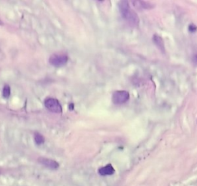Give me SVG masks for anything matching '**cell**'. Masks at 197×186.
Listing matches in <instances>:
<instances>
[{"mask_svg":"<svg viewBox=\"0 0 197 186\" xmlns=\"http://www.w3.org/2000/svg\"><path fill=\"white\" fill-rule=\"evenodd\" d=\"M68 56L63 53H55L49 57V62L54 67H60L65 65L68 62Z\"/></svg>","mask_w":197,"mask_h":186,"instance_id":"277c9868","label":"cell"},{"mask_svg":"<svg viewBox=\"0 0 197 186\" xmlns=\"http://www.w3.org/2000/svg\"><path fill=\"white\" fill-rule=\"evenodd\" d=\"M119 9L121 16L131 26H137L139 19L137 14L131 9L128 1H121L119 3Z\"/></svg>","mask_w":197,"mask_h":186,"instance_id":"6da1fadb","label":"cell"},{"mask_svg":"<svg viewBox=\"0 0 197 186\" xmlns=\"http://www.w3.org/2000/svg\"><path fill=\"white\" fill-rule=\"evenodd\" d=\"M129 99V93L126 90H116L113 93L112 101L114 104H123Z\"/></svg>","mask_w":197,"mask_h":186,"instance_id":"3957f363","label":"cell"},{"mask_svg":"<svg viewBox=\"0 0 197 186\" xmlns=\"http://www.w3.org/2000/svg\"><path fill=\"white\" fill-rule=\"evenodd\" d=\"M132 4L137 9H152L153 5L149 2L144 1H132Z\"/></svg>","mask_w":197,"mask_h":186,"instance_id":"52a82bcc","label":"cell"},{"mask_svg":"<svg viewBox=\"0 0 197 186\" xmlns=\"http://www.w3.org/2000/svg\"><path fill=\"white\" fill-rule=\"evenodd\" d=\"M98 173L102 176L112 175V174L115 173V169L111 164H109L107 165L104 166V167L100 168L98 170Z\"/></svg>","mask_w":197,"mask_h":186,"instance_id":"8992f818","label":"cell"},{"mask_svg":"<svg viewBox=\"0 0 197 186\" xmlns=\"http://www.w3.org/2000/svg\"><path fill=\"white\" fill-rule=\"evenodd\" d=\"M197 30V27L193 24H190V26H189V31L190 33H195Z\"/></svg>","mask_w":197,"mask_h":186,"instance_id":"8fae6325","label":"cell"},{"mask_svg":"<svg viewBox=\"0 0 197 186\" xmlns=\"http://www.w3.org/2000/svg\"><path fill=\"white\" fill-rule=\"evenodd\" d=\"M38 162L42 164V165L45 166L46 168H48L52 169V170H56L60 167V164L56 161H54L50 158H38Z\"/></svg>","mask_w":197,"mask_h":186,"instance_id":"5b68a950","label":"cell"},{"mask_svg":"<svg viewBox=\"0 0 197 186\" xmlns=\"http://www.w3.org/2000/svg\"><path fill=\"white\" fill-rule=\"evenodd\" d=\"M44 105H45L46 108L47 110L52 112V113H62V105L60 104L59 100L55 99V98H46V99L45 100V101H44Z\"/></svg>","mask_w":197,"mask_h":186,"instance_id":"7a4b0ae2","label":"cell"},{"mask_svg":"<svg viewBox=\"0 0 197 186\" xmlns=\"http://www.w3.org/2000/svg\"><path fill=\"white\" fill-rule=\"evenodd\" d=\"M194 58H195V60H196V62L197 63V55H196V56H195V57H194Z\"/></svg>","mask_w":197,"mask_h":186,"instance_id":"7c38bea8","label":"cell"},{"mask_svg":"<svg viewBox=\"0 0 197 186\" xmlns=\"http://www.w3.org/2000/svg\"><path fill=\"white\" fill-rule=\"evenodd\" d=\"M152 41L155 43V45L158 47L162 53H165V46H164V42L162 38L160 36L155 34L152 37Z\"/></svg>","mask_w":197,"mask_h":186,"instance_id":"ba28073f","label":"cell"},{"mask_svg":"<svg viewBox=\"0 0 197 186\" xmlns=\"http://www.w3.org/2000/svg\"><path fill=\"white\" fill-rule=\"evenodd\" d=\"M34 141H35L36 144H38V145H41V144H42L45 142V138L42 134L36 132L34 134Z\"/></svg>","mask_w":197,"mask_h":186,"instance_id":"9c48e42d","label":"cell"},{"mask_svg":"<svg viewBox=\"0 0 197 186\" xmlns=\"http://www.w3.org/2000/svg\"><path fill=\"white\" fill-rule=\"evenodd\" d=\"M10 93H11L10 87H9V85H5L2 90L3 97H4L5 98H8L9 96H10Z\"/></svg>","mask_w":197,"mask_h":186,"instance_id":"30bf717a","label":"cell"}]
</instances>
